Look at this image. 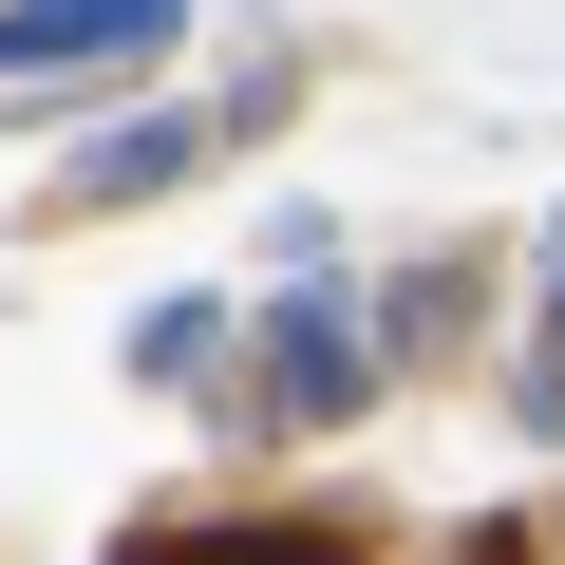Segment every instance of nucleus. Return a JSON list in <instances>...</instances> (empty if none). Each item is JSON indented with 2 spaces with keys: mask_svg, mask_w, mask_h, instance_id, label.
Returning <instances> with one entry per match:
<instances>
[{
  "mask_svg": "<svg viewBox=\"0 0 565 565\" xmlns=\"http://www.w3.org/2000/svg\"><path fill=\"white\" fill-rule=\"evenodd\" d=\"M302 282L264 302V359L226 377V434H359V396H377V340L340 321V282H321V226L282 245Z\"/></svg>",
  "mask_w": 565,
  "mask_h": 565,
  "instance_id": "obj_1",
  "label": "nucleus"
},
{
  "mask_svg": "<svg viewBox=\"0 0 565 565\" xmlns=\"http://www.w3.org/2000/svg\"><path fill=\"white\" fill-rule=\"evenodd\" d=\"M245 114H282V95H226V114H132V132H95V151H57V189L39 207H151V189H189Z\"/></svg>",
  "mask_w": 565,
  "mask_h": 565,
  "instance_id": "obj_2",
  "label": "nucleus"
},
{
  "mask_svg": "<svg viewBox=\"0 0 565 565\" xmlns=\"http://www.w3.org/2000/svg\"><path fill=\"white\" fill-rule=\"evenodd\" d=\"M189 0H0V76H95V57H170Z\"/></svg>",
  "mask_w": 565,
  "mask_h": 565,
  "instance_id": "obj_3",
  "label": "nucleus"
},
{
  "mask_svg": "<svg viewBox=\"0 0 565 565\" xmlns=\"http://www.w3.org/2000/svg\"><path fill=\"white\" fill-rule=\"evenodd\" d=\"M114 565H359V527H302V509H170V527H114Z\"/></svg>",
  "mask_w": 565,
  "mask_h": 565,
  "instance_id": "obj_4",
  "label": "nucleus"
},
{
  "mask_svg": "<svg viewBox=\"0 0 565 565\" xmlns=\"http://www.w3.org/2000/svg\"><path fill=\"white\" fill-rule=\"evenodd\" d=\"M471 321H490V282H471V245H434V264L396 282V321H377V359H471Z\"/></svg>",
  "mask_w": 565,
  "mask_h": 565,
  "instance_id": "obj_5",
  "label": "nucleus"
},
{
  "mask_svg": "<svg viewBox=\"0 0 565 565\" xmlns=\"http://www.w3.org/2000/svg\"><path fill=\"white\" fill-rule=\"evenodd\" d=\"M207 359H226L207 302H151V321H132V377H207Z\"/></svg>",
  "mask_w": 565,
  "mask_h": 565,
  "instance_id": "obj_6",
  "label": "nucleus"
},
{
  "mask_svg": "<svg viewBox=\"0 0 565 565\" xmlns=\"http://www.w3.org/2000/svg\"><path fill=\"white\" fill-rule=\"evenodd\" d=\"M452 565H527V527H509V509H490V527H452Z\"/></svg>",
  "mask_w": 565,
  "mask_h": 565,
  "instance_id": "obj_7",
  "label": "nucleus"
},
{
  "mask_svg": "<svg viewBox=\"0 0 565 565\" xmlns=\"http://www.w3.org/2000/svg\"><path fill=\"white\" fill-rule=\"evenodd\" d=\"M546 359H565V282H546Z\"/></svg>",
  "mask_w": 565,
  "mask_h": 565,
  "instance_id": "obj_8",
  "label": "nucleus"
}]
</instances>
